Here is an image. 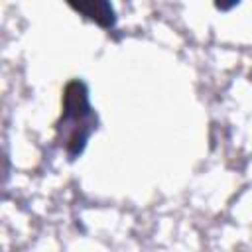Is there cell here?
I'll return each mask as SVG.
<instances>
[{"label":"cell","mask_w":252,"mask_h":252,"mask_svg":"<svg viewBox=\"0 0 252 252\" xmlns=\"http://www.w3.org/2000/svg\"><path fill=\"white\" fill-rule=\"evenodd\" d=\"M61 102V116L55 122V142L73 161L85 152L91 134L98 128V114L91 104L89 87L81 79H71L65 85Z\"/></svg>","instance_id":"obj_1"},{"label":"cell","mask_w":252,"mask_h":252,"mask_svg":"<svg viewBox=\"0 0 252 252\" xmlns=\"http://www.w3.org/2000/svg\"><path fill=\"white\" fill-rule=\"evenodd\" d=\"M73 10H77L79 14H83L85 18L93 20L94 24H98L104 30H110L116 26V16H114V8L110 6V2L104 0H94V2H81V4H71Z\"/></svg>","instance_id":"obj_2"}]
</instances>
